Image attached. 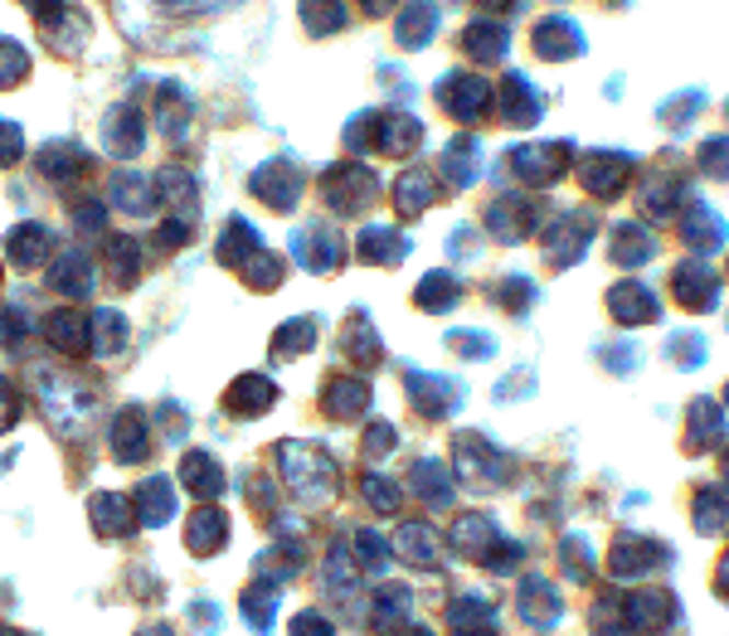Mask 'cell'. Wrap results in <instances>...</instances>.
Segmentation results:
<instances>
[{"label":"cell","mask_w":729,"mask_h":636,"mask_svg":"<svg viewBox=\"0 0 729 636\" xmlns=\"http://www.w3.org/2000/svg\"><path fill=\"white\" fill-rule=\"evenodd\" d=\"M20 151H25V141H20V127H15V122H0V166H15Z\"/></svg>","instance_id":"25"},{"label":"cell","mask_w":729,"mask_h":636,"mask_svg":"<svg viewBox=\"0 0 729 636\" xmlns=\"http://www.w3.org/2000/svg\"><path fill=\"white\" fill-rule=\"evenodd\" d=\"M112 452H117V462H141L151 452V423H146L141 408L117 413V423H112Z\"/></svg>","instance_id":"3"},{"label":"cell","mask_w":729,"mask_h":636,"mask_svg":"<svg viewBox=\"0 0 729 636\" xmlns=\"http://www.w3.org/2000/svg\"><path fill=\"white\" fill-rule=\"evenodd\" d=\"M107 151H117V156H137L141 146H146V122H141V112L132 107V102H122L117 112H107Z\"/></svg>","instance_id":"8"},{"label":"cell","mask_w":729,"mask_h":636,"mask_svg":"<svg viewBox=\"0 0 729 636\" xmlns=\"http://www.w3.org/2000/svg\"><path fill=\"white\" fill-rule=\"evenodd\" d=\"M292 636H331V622L321 617V612H301V617L292 622Z\"/></svg>","instance_id":"28"},{"label":"cell","mask_w":729,"mask_h":636,"mask_svg":"<svg viewBox=\"0 0 729 636\" xmlns=\"http://www.w3.org/2000/svg\"><path fill=\"white\" fill-rule=\"evenodd\" d=\"M112 204H117V214H151L156 209V180L137 175V170L112 175Z\"/></svg>","instance_id":"11"},{"label":"cell","mask_w":729,"mask_h":636,"mask_svg":"<svg viewBox=\"0 0 729 636\" xmlns=\"http://www.w3.org/2000/svg\"><path fill=\"white\" fill-rule=\"evenodd\" d=\"M88 515H93L98 535H132L137 530V510H132V496H117V491H98L93 506H88Z\"/></svg>","instance_id":"4"},{"label":"cell","mask_w":729,"mask_h":636,"mask_svg":"<svg viewBox=\"0 0 729 636\" xmlns=\"http://www.w3.org/2000/svg\"><path fill=\"white\" fill-rule=\"evenodd\" d=\"M181 481L200 496V501H219V496L229 491V476H224V467H219L215 457H209L205 447L185 452V462H181Z\"/></svg>","instance_id":"2"},{"label":"cell","mask_w":729,"mask_h":636,"mask_svg":"<svg viewBox=\"0 0 729 636\" xmlns=\"http://www.w3.org/2000/svg\"><path fill=\"white\" fill-rule=\"evenodd\" d=\"M44 340H49L59 355H83V350H93L88 345V321L78 311H54V316H44Z\"/></svg>","instance_id":"9"},{"label":"cell","mask_w":729,"mask_h":636,"mask_svg":"<svg viewBox=\"0 0 729 636\" xmlns=\"http://www.w3.org/2000/svg\"><path fill=\"white\" fill-rule=\"evenodd\" d=\"M277 462H283V481L301 496V501H327L335 491V462L321 447L283 442V447H277Z\"/></svg>","instance_id":"1"},{"label":"cell","mask_w":729,"mask_h":636,"mask_svg":"<svg viewBox=\"0 0 729 636\" xmlns=\"http://www.w3.org/2000/svg\"><path fill=\"white\" fill-rule=\"evenodd\" d=\"M185 544L190 554H200V559H209V554H219L224 544H229V520H224V510L205 506L190 515V530H185Z\"/></svg>","instance_id":"5"},{"label":"cell","mask_w":729,"mask_h":636,"mask_svg":"<svg viewBox=\"0 0 729 636\" xmlns=\"http://www.w3.org/2000/svg\"><path fill=\"white\" fill-rule=\"evenodd\" d=\"M365 384L361 379H331V389H327V413H335V418H351V413H361L365 408Z\"/></svg>","instance_id":"20"},{"label":"cell","mask_w":729,"mask_h":636,"mask_svg":"<svg viewBox=\"0 0 729 636\" xmlns=\"http://www.w3.org/2000/svg\"><path fill=\"white\" fill-rule=\"evenodd\" d=\"M307 345H317V326L292 321V326H283V331H277V340H273V355H277V360H292L297 350H307Z\"/></svg>","instance_id":"22"},{"label":"cell","mask_w":729,"mask_h":636,"mask_svg":"<svg viewBox=\"0 0 729 636\" xmlns=\"http://www.w3.org/2000/svg\"><path fill=\"white\" fill-rule=\"evenodd\" d=\"M25 78H30L25 49L10 44V39H0V88H15V83H25Z\"/></svg>","instance_id":"23"},{"label":"cell","mask_w":729,"mask_h":636,"mask_svg":"<svg viewBox=\"0 0 729 636\" xmlns=\"http://www.w3.org/2000/svg\"><path fill=\"white\" fill-rule=\"evenodd\" d=\"M88 345H93V355H117L127 345V321L117 311H98L88 321Z\"/></svg>","instance_id":"18"},{"label":"cell","mask_w":729,"mask_h":636,"mask_svg":"<svg viewBox=\"0 0 729 636\" xmlns=\"http://www.w3.org/2000/svg\"><path fill=\"white\" fill-rule=\"evenodd\" d=\"M73 219H78V229H83V234H103V204H93V200L73 204Z\"/></svg>","instance_id":"27"},{"label":"cell","mask_w":729,"mask_h":636,"mask_svg":"<svg viewBox=\"0 0 729 636\" xmlns=\"http://www.w3.org/2000/svg\"><path fill=\"white\" fill-rule=\"evenodd\" d=\"M301 10H307V25L317 20V30H335V20H341L335 0H301Z\"/></svg>","instance_id":"24"},{"label":"cell","mask_w":729,"mask_h":636,"mask_svg":"<svg viewBox=\"0 0 729 636\" xmlns=\"http://www.w3.org/2000/svg\"><path fill=\"white\" fill-rule=\"evenodd\" d=\"M253 195L263 204H273V209H292L301 200V175L287 166H263L253 175Z\"/></svg>","instance_id":"7"},{"label":"cell","mask_w":729,"mask_h":636,"mask_svg":"<svg viewBox=\"0 0 729 636\" xmlns=\"http://www.w3.org/2000/svg\"><path fill=\"white\" fill-rule=\"evenodd\" d=\"M253 253H263V238H258V229L249 219H233V224H224V238H219V258L224 263H233V268H243Z\"/></svg>","instance_id":"15"},{"label":"cell","mask_w":729,"mask_h":636,"mask_svg":"<svg viewBox=\"0 0 729 636\" xmlns=\"http://www.w3.org/2000/svg\"><path fill=\"white\" fill-rule=\"evenodd\" d=\"M49 287L59 297H88L93 292V263H88V253H64L49 268Z\"/></svg>","instance_id":"12"},{"label":"cell","mask_w":729,"mask_h":636,"mask_svg":"<svg viewBox=\"0 0 729 636\" xmlns=\"http://www.w3.org/2000/svg\"><path fill=\"white\" fill-rule=\"evenodd\" d=\"M273 399H277V389H273L267 374H243V379H233V389H229V413L258 418V413L273 408Z\"/></svg>","instance_id":"10"},{"label":"cell","mask_w":729,"mask_h":636,"mask_svg":"<svg viewBox=\"0 0 729 636\" xmlns=\"http://www.w3.org/2000/svg\"><path fill=\"white\" fill-rule=\"evenodd\" d=\"M297 258H301L307 268L327 272V268L341 263V238H335L331 229H321V224H317V229H301V234H297Z\"/></svg>","instance_id":"13"},{"label":"cell","mask_w":729,"mask_h":636,"mask_svg":"<svg viewBox=\"0 0 729 636\" xmlns=\"http://www.w3.org/2000/svg\"><path fill=\"white\" fill-rule=\"evenodd\" d=\"M0 636H25V632H10V627H0Z\"/></svg>","instance_id":"31"},{"label":"cell","mask_w":729,"mask_h":636,"mask_svg":"<svg viewBox=\"0 0 729 636\" xmlns=\"http://www.w3.org/2000/svg\"><path fill=\"white\" fill-rule=\"evenodd\" d=\"M141 636H175V632H171V627H146Z\"/></svg>","instance_id":"30"},{"label":"cell","mask_w":729,"mask_h":636,"mask_svg":"<svg viewBox=\"0 0 729 636\" xmlns=\"http://www.w3.org/2000/svg\"><path fill=\"white\" fill-rule=\"evenodd\" d=\"M132 510H137V525H146V530L166 525V520L175 515V491H171V481H161V476L141 481L137 496H132Z\"/></svg>","instance_id":"6"},{"label":"cell","mask_w":729,"mask_h":636,"mask_svg":"<svg viewBox=\"0 0 729 636\" xmlns=\"http://www.w3.org/2000/svg\"><path fill=\"white\" fill-rule=\"evenodd\" d=\"M15 418H20V404H15V394H10V384L0 379V433H5Z\"/></svg>","instance_id":"29"},{"label":"cell","mask_w":729,"mask_h":636,"mask_svg":"<svg viewBox=\"0 0 729 636\" xmlns=\"http://www.w3.org/2000/svg\"><path fill=\"white\" fill-rule=\"evenodd\" d=\"M5 253H10V263L35 268L39 258L49 253V229H44V224H20V229H10V238H5Z\"/></svg>","instance_id":"16"},{"label":"cell","mask_w":729,"mask_h":636,"mask_svg":"<svg viewBox=\"0 0 729 636\" xmlns=\"http://www.w3.org/2000/svg\"><path fill=\"white\" fill-rule=\"evenodd\" d=\"M0 331H5L10 345H20V340H25V331H30V316L20 311V306H5V316H0Z\"/></svg>","instance_id":"26"},{"label":"cell","mask_w":729,"mask_h":636,"mask_svg":"<svg viewBox=\"0 0 729 636\" xmlns=\"http://www.w3.org/2000/svg\"><path fill=\"white\" fill-rule=\"evenodd\" d=\"M35 166H39V175H49V180H69V175H78V170L88 166V156H83V146H78V141H49L35 156Z\"/></svg>","instance_id":"14"},{"label":"cell","mask_w":729,"mask_h":636,"mask_svg":"<svg viewBox=\"0 0 729 636\" xmlns=\"http://www.w3.org/2000/svg\"><path fill=\"white\" fill-rule=\"evenodd\" d=\"M239 612H243V622L263 636V632H273V617H277V588L273 583H253L249 593L239 598Z\"/></svg>","instance_id":"17"},{"label":"cell","mask_w":729,"mask_h":636,"mask_svg":"<svg viewBox=\"0 0 729 636\" xmlns=\"http://www.w3.org/2000/svg\"><path fill=\"white\" fill-rule=\"evenodd\" d=\"M243 282H249V287H258V292H267V287H277V282H283V263H277L273 253H253L249 263H243Z\"/></svg>","instance_id":"21"},{"label":"cell","mask_w":729,"mask_h":636,"mask_svg":"<svg viewBox=\"0 0 729 636\" xmlns=\"http://www.w3.org/2000/svg\"><path fill=\"white\" fill-rule=\"evenodd\" d=\"M107 263H112L117 287H132V282L141 277V248L132 243V238H112V243H107Z\"/></svg>","instance_id":"19"}]
</instances>
